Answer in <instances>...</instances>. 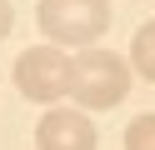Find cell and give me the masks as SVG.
Masks as SVG:
<instances>
[{"mask_svg": "<svg viewBox=\"0 0 155 150\" xmlns=\"http://www.w3.org/2000/svg\"><path fill=\"white\" fill-rule=\"evenodd\" d=\"M130 90V60L115 50H80L70 60V95L80 110H115Z\"/></svg>", "mask_w": 155, "mask_h": 150, "instance_id": "1", "label": "cell"}, {"mask_svg": "<svg viewBox=\"0 0 155 150\" xmlns=\"http://www.w3.org/2000/svg\"><path fill=\"white\" fill-rule=\"evenodd\" d=\"M15 85H20L25 100H40V105L70 95V55L55 50V45L20 50V60H15Z\"/></svg>", "mask_w": 155, "mask_h": 150, "instance_id": "3", "label": "cell"}, {"mask_svg": "<svg viewBox=\"0 0 155 150\" xmlns=\"http://www.w3.org/2000/svg\"><path fill=\"white\" fill-rule=\"evenodd\" d=\"M35 25L50 45H85L90 50L110 30V0H40Z\"/></svg>", "mask_w": 155, "mask_h": 150, "instance_id": "2", "label": "cell"}, {"mask_svg": "<svg viewBox=\"0 0 155 150\" xmlns=\"http://www.w3.org/2000/svg\"><path fill=\"white\" fill-rule=\"evenodd\" d=\"M130 65L155 85V20H145V25L135 30V40H130Z\"/></svg>", "mask_w": 155, "mask_h": 150, "instance_id": "5", "label": "cell"}, {"mask_svg": "<svg viewBox=\"0 0 155 150\" xmlns=\"http://www.w3.org/2000/svg\"><path fill=\"white\" fill-rule=\"evenodd\" d=\"M95 145L100 135L85 110H45L35 125V150H95Z\"/></svg>", "mask_w": 155, "mask_h": 150, "instance_id": "4", "label": "cell"}, {"mask_svg": "<svg viewBox=\"0 0 155 150\" xmlns=\"http://www.w3.org/2000/svg\"><path fill=\"white\" fill-rule=\"evenodd\" d=\"M15 30V10H10V0H0V40Z\"/></svg>", "mask_w": 155, "mask_h": 150, "instance_id": "7", "label": "cell"}, {"mask_svg": "<svg viewBox=\"0 0 155 150\" xmlns=\"http://www.w3.org/2000/svg\"><path fill=\"white\" fill-rule=\"evenodd\" d=\"M125 150H155V110H145L125 125Z\"/></svg>", "mask_w": 155, "mask_h": 150, "instance_id": "6", "label": "cell"}]
</instances>
